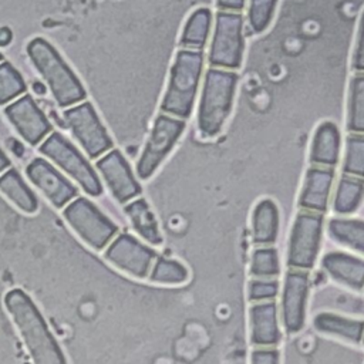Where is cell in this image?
Segmentation results:
<instances>
[{
    "instance_id": "cell-24",
    "label": "cell",
    "mask_w": 364,
    "mask_h": 364,
    "mask_svg": "<svg viewBox=\"0 0 364 364\" xmlns=\"http://www.w3.org/2000/svg\"><path fill=\"white\" fill-rule=\"evenodd\" d=\"M0 191L21 210L33 213L38 208V202L31 189L21 179L16 169H9L0 176Z\"/></svg>"
},
{
    "instance_id": "cell-20",
    "label": "cell",
    "mask_w": 364,
    "mask_h": 364,
    "mask_svg": "<svg viewBox=\"0 0 364 364\" xmlns=\"http://www.w3.org/2000/svg\"><path fill=\"white\" fill-rule=\"evenodd\" d=\"M280 226L277 205L272 199H262L252 213V237L259 246H270L276 242Z\"/></svg>"
},
{
    "instance_id": "cell-15",
    "label": "cell",
    "mask_w": 364,
    "mask_h": 364,
    "mask_svg": "<svg viewBox=\"0 0 364 364\" xmlns=\"http://www.w3.org/2000/svg\"><path fill=\"white\" fill-rule=\"evenodd\" d=\"M97 168L118 202L125 203L141 193V186L135 181L128 162L119 151L114 149L98 159Z\"/></svg>"
},
{
    "instance_id": "cell-37",
    "label": "cell",
    "mask_w": 364,
    "mask_h": 364,
    "mask_svg": "<svg viewBox=\"0 0 364 364\" xmlns=\"http://www.w3.org/2000/svg\"><path fill=\"white\" fill-rule=\"evenodd\" d=\"M11 37H13V34H11L10 28H7V27L0 28V46L1 47L9 46L10 41H11Z\"/></svg>"
},
{
    "instance_id": "cell-8",
    "label": "cell",
    "mask_w": 364,
    "mask_h": 364,
    "mask_svg": "<svg viewBox=\"0 0 364 364\" xmlns=\"http://www.w3.org/2000/svg\"><path fill=\"white\" fill-rule=\"evenodd\" d=\"M64 218L80 237L97 250L104 249L118 230L117 225L85 198H77L68 203L64 209Z\"/></svg>"
},
{
    "instance_id": "cell-11",
    "label": "cell",
    "mask_w": 364,
    "mask_h": 364,
    "mask_svg": "<svg viewBox=\"0 0 364 364\" xmlns=\"http://www.w3.org/2000/svg\"><path fill=\"white\" fill-rule=\"evenodd\" d=\"M310 290L307 270L290 269L286 273L282 291V321L287 333H297L306 323V307Z\"/></svg>"
},
{
    "instance_id": "cell-13",
    "label": "cell",
    "mask_w": 364,
    "mask_h": 364,
    "mask_svg": "<svg viewBox=\"0 0 364 364\" xmlns=\"http://www.w3.org/2000/svg\"><path fill=\"white\" fill-rule=\"evenodd\" d=\"M6 117L30 145H37L50 131L51 124L30 95H23L4 109Z\"/></svg>"
},
{
    "instance_id": "cell-5",
    "label": "cell",
    "mask_w": 364,
    "mask_h": 364,
    "mask_svg": "<svg viewBox=\"0 0 364 364\" xmlns=\"http://www.w3.org/2000/svg\"><path fill=\"white\" fill-rule=\"evenodd\" d=\"M323 213L301 209L291 226L287 246V264L290 269L309 270L314 266L323 232Z\"/></svg>"
},
{
    "instance_id": "cell-3",
    "label": "cell",
    "mask_w": 364,
    "mask_h": 364,
    "mask_svg": "<svg viewBox=\"0 0 364 364\" xmlns=\"http://www.w3.org/2000/svg\"><path fill=\"white\" fill-rule=\"evenodd\" d=\"M27 53L60 107H67L85 98V90L80 80L48 41L44 38L31 40L27 46Z\"/></svg>"
},
{
    "instance_id": "cell-40",
    "label": "cell",
    "mask_w": 364,
    "mask_h": 364,
    "mask_svg": "<svg viewBox=\"0 0 364 364\" xmlns=\"http://www.w3.org/2000/svg\"><path fill=\"white\" fill-rule=\"evenodd\" d=\"M33 88H34V91L37 92V94H44L46 92V87L41 84V82H38V81H36L34 84H33Z\"/></svg>"
},
{
    "instance_id": "cell-28",
    "label": "cell",
    "mask_w": 364,
    "mask_h": 364,
    "mask_svg": "<svg viewBox=\"0 0 364 364\" xmlns=\"http://www.w3.org/2000/svg\"><path fill=\"white\" fill-rule=\"evenodd\" d=\"M343 172L364 178V134L350 132L346 138Z\"/></svg>"
},
{
    "instance_id": "cell-27",
    "label": "cell",
    "mask_w": 364,
    "mask_h": 364,
    "mask_svg": "<svg viewBox=\"0 0 364 364\" xmlns=\"http://www.w3.org/2000/svg\"><path fill=\"white\" fill-rule=\"evenodd\" d=\"M212 14L208 9H198L191 14L181 37V46L202 48L206 44Z\"/></svg>"
},
{
    "instance_id": "cell-18",
    "label": "cell",
    "mask_w": 364,
    "mask_h": 364,
    "mask_svg": "<svg viewBox=\"0 0 364 364\" xmlns=\"http://www.w3.org/2000/svg\"><path fill=\"white\" fill-rule=\"evenodd\" d=\"M321 267L336 282L351 289H364V259L346 252H328L321 259Z\"/></svg>"
},
{
    "instance_id": "cell-6",
    "label": "cell",
    "mask_w": 364,
    "mask_h": 364,
    "mask_svg": "<svg viewBox=\"0 0 364 364\" xmlns=\"http://www.w3.org/2000/svg\"><path fill=\"white\" fill-rule=\"evenodd\" d=\"M243 17L240 11H223L216 14L215 34L209 51V63L215 68L235 70L243 57Z\"/></svg>"
},
{
    "instance_id": "cell-9",
    "label": "cell",
    "mask_w": 364,
    "mask_h": 364,
    "mask_svg": "<svg viewBox=\"0 0 364 364\" xmlns=\"http://www.w3.org/2000/svg\"><path fill=\"white\" fill-rule=\"evenodd\" d=\"M185 129V122L168 115H159L155 119L151 135L136 164V173L141 179H148L173 148L181 134Z\"/></svg>"
},
{
    "instance_id": "cell-22",
    "label": "cell",
    "mask_w": 364,
    "mask_h": 364,
    "mask_svg": "<svg viewBox=\"0 0 364 364\" xmlns=\"http://www.w3.org/2000/svg\"><path fill=\"white\" fill-rule=\"evenodd\" d=\"M364 199V178L344 173L333 196V210L338 215H350L357 210Z\"/></svg>"
},
{
    "instance_id": "cell-31",
    "label": "cell",
    "mask_w": 364,
    "mask_h": 364,
    "mask_svg": "<svg viewBox=\"0 0 364 364\" xmlns=\"http://www.w3.org/2000/svg\"><path fill=\"white\" fill-rule=\"evenodd\" d=\"M188 279V270L176 260L161 257L155 262L151 280L158 283H183Z\"/></svg>"
},
{
    "instance_id": "cell-34",
    "label": "cell",
    "mask_w": 364,
    "mask_h": 364,
    "mask_svg": "<svg viewBox=\"0 0 364 364\" xmlns=\"http://www.w3.org/2000/svg\"><path fill=\"white\" fill-rule=\"evenodd\" d=\"M351 65L355 73H364V10L360 17L358 31H357V40L355 47L353 53V61Z\"/></svg>"
},
{
    "instance_id": "cell-16",
    "label": "cell",
    "mask_w": 364,
    "mask_h": 364,
    "mask_svg": "<svg viewBox=\"0 0 364 364\" xmlns=\"http://www.w3.org/2000/svg\"><path fill=\"white\" fill-rule=\"evenodd\" d=\"M333 181L334 168L311 165L304 175L303 188L299 196V206L304 210L323 213L328 206Z\"/></svg>"
},
{
    "instance_id": "cell-17",
    "label": "cell",
    "mask_w": 364,
    "mask_h": 364,
    "mask_svg": "<svg viewBox=\"0 0 364 364\" xmlns=\"http://www.w3.org/2000/svg\"><path fill=\"white\" fill-rule=\"evenodd\" d=\"M250 340L259 347H272L279 343V311L274 300L257 301L249 310Z\"/></svg>"
},
{
    "instance_id": "cell-33",
    "label": "cell",
    "mask_w": 364,
    "mask_h": 364,
    "mask_svg": "<svg viewBox=\"0 0 364 364\" xmlns=\"http://www.w3.org/2000/svg\"><path fill=\"white\" fill-rule=\"evenodd\" d=\"M249 299L255 303L274 300L279 293V282L273 279H255L249 283Z\"/></svg>"
},
{
    "instance_id": "cell-4",
    "label": "cell",
    "mask_w": 364,
    "mask_h": 364,
    "mask_svg": "<svg viewBox=\"0 0 364 364\" xmlns=\"http://www.w3.org/2000/svg\"><path fill=\"white\" fill-rule=\"evenodd\" d=\"M202 64L203 55L200 51L181 50L176 54L171 70L169 85L161 104V109L164 112L181 118L191 115L202 73Z\"/></svg>"
},
{
    "instance_id": "cell-26",
    "label": "cell",
    "mask_w": 364,
    "mask_h": 364,
    "mask_svg": "<svg viewBox=\"0 0 364 364\" xmlns=\"http://www.w3.org/2000/svg\"><path fill=\"white\" fill-rule=\"evenodd\" d=\"M347 129L348 132L364 134V73H355L350 80Z\"/></svg>"
},
{
    "instance_id": "cell-36",
    "label": "cell",
    "mask_w": 364,
    "mask_h": 364,
    "mask_svg": "<svg viewBox=\"0 0 364 364\" xmlns=\"http://www.w3.org/2000/svg\"><path fill=\"white\" fill-rule=\"evenodd\" d=\"M245 6V0H218V7L223 11H240Z\"/></svg>"
},
{
    "instance_id": "cell-12",
    "label": "cell",
    "mask_w": 364,
    "mask_h": 364,
    "mask_svg": "<svg viewBox=\"0 0 364 364\" xmlns=\"http://www.w3.org/2000/svg\"><path fill=\"white\" fill-rule=\"evenodd\" d=\"M105 259L135 277H145L155 259L154 250L129 235H119L105 250Z\"/></svg>"
},
{
    "instance_id": "cell-29",
    "label": "cell",
    "mask_w": 364,
    "mask_h": 364,
    "mask_svg": "<svg viewBox=\"0 0 364 364\" xmlns=\"http://www.w3.org/2000/svg\"><path fill=\"white\" fill-rule=\"evenodd\" d=\"M280 273L279 253L272 246H260L253 250L250 274L257 279H272Z\"/></svg>"
},
{
    "instance_id": "cell-41",
    "label": "cell",
    "mask_w": 364,
    "mask_h": 364,
    "mask_svg": "<svg viewBox=\"0 0 364 364\" xmlns=\"http://www.w3.org/2000/svg\"><path fill=\"white\" fill-rule=\"evenodd\" d=\"M1 58H3V55H1V54H0V61H1Z\"/></svg>"
},
{
    "instance_id": "cell-2",
    "label": "cell",
    "mask_w": 364,
    "mask_h": 364,
    "mask_svg": "<svg viewBox=\"0 0 364 364\" xmlns=\"http://www.w3.org/2000/svg\"><path fill=\"white\" fill-rule=\"evenodd\" d=\"M237 74L233 70L209 68L205 75L203 90L198 109V128L202 136L218 135L230 114Z\"/></svg>"
},
{
    "instance_id": "cell-7",
    "label": "cell",
    "mask_w": 364,
    "mask_h": 364,
    "mask_svg": "<svg viewBox=\"0 0 364 364\" xmlns=\"http://www.w3.org/2000/svg\"><path fill=\"white\" fill-rule=\"evenodd\" d=\"M38 151L75 179L87 193L92 196H100L102 193V186L95 171L80 151L61 134L53 132L48 135Z\"/></svg>"
},
{
    "instance_id": "cell-1",
    "label": "cell",
    "mask_w": 364,
    "mask_h": 364,
    "mask_svg": "<svg viewBox=\"0 0 364 364\" xmlns=\"http://www.w3.org/2000/svg\"><path fill=\"white\" fill-rule=\"evenodd\" d=\"M4 304L17 326L34 364H67L33 300L20 289L4 296Z\"/></svg>"
},
{
    "instance_id": "cell-21",
    "label": "cell",
    "mask_w": 364,
    "mask_h": 364,
    "mask_svg": "<svg viewBox=\"0 0 364 364\" xmlns=\"http://www.w3.org/2000/svg\"><path fill=\"white\" fill-rule=\"evenodd\" d=\"M313 324L320 333L331 334L353 343L364 340V321L350 317H343L333 313H320L314 317Z\"/></svg>"
},
{
    "instance_id": "cell-19",
    "label": "cell",
    "mask_w": 364,
    "mask_h": 364,
    "mask_svg": "<svg viewBox=\"0 0 364 364\" xmlns=\"http://www.w3.org/2000/svg\"><path fill=\"white\" fill-rule=\"evenodd\" d=\"M341 136L338 127L331 121L321 122L313 135L310 161L313 165L334 168L340 159Z\"/></svg>"
},
{
    "instance_id": "cell-39",
    "label": "cell",
    "mask_w": 364,
    "mask_h": 364,
    "mask_svg": "<svg viewBox=\"0 0 364 364\" xmlns=\"http://www.w3.org/2000/svg\"><path fill=\"white\" fill-rule=\"evenodd\" d=\"M9 165H10V161L7 159V156L4 155V152L0 148V172H3Z\"/></svg>"
},
{
    "instance_id": "cell-38",
    "label": "cell",
    "mask_w": 364,
    "mask_h": 364,
    "mask_svg": "<svg viewBox=\"0 0 364 364\" xmlns=\"http://www.w3.org/2000/svg\"><path fill=\"white\" fill-rule=\"evenodd\" d=\"M10 144H11V151H13L17 156H23V154H24L23 145H21L18 141H16V139H10Z\"/></svg>"
},
{
    "instance_id": "cell-32",
    "label": "cell",
    "mask_w": 364,
    "mask_h": 364,
    "mask_svg": "<svg viewBox=\"0 0 364 364\" xmlns=\"http://www.w3.org/2000/svg\"><path fill=\"white\" fill-rule=\"evenodd\" d=\"M276 4L277 0H250L247 17L255 33H262L269 27Z\"/></svg>"
},
{
    "instance_id": "cell-14",
    "label": "cell",
    "mask_w": 364,
    "mask_h": 364,
    "mask_svg": "<svg viewBox=\"0 0 364 364\" xmlns=\"http://www.w3.org/2000/svg\"><path fill=\"white\" fill-rule=\"evenodd\" d=\"M26 173L43 195L57 208H63L77 195V188L44 159L34 158L27 165Z\"/></svg>"
},
{
    "instance_id": "cell-23",
    "label": "cell",
    "mask_w": 364,
    "mask_h": 364,
    "mask_svg": "<svg viewBox=\"0 0 364 364\" xmlns=\"http://www.w3.org/2000/svg\"><path fill=\"white\" fill-rule=\"evenodd\" d=\"M327 230L334 242L364 255V220L333 218L328 222Z\"/></svg>"
},
{
    "instance_id": "cell-10",
    "label": "cell",
    "mask_w": 364,
    "mask_h": 364,
    "mask_svg": "<svg viewBox=\"0 0 364 364\" xmlns=\"http://www.w3.org/2000/svg\"><path fill=\"white\" fill-rule=\"evenodd\" d=\"M64 121L88 156L98 158L112 146L111 138L90 102H82L67 109L64 112Z\"/></svg>"
},
{
    "instance_id": "cell-35",
    "label": "cell",
    "mask_w": 364,
    "mask_h": 364,
    "mask_svg": "<svg viewBox=\"0 0 364 364\" xmlns=\"http://www.w3.org/2000/svg\"><path fill=\"white\" fill-rule=\"evenodd\" d=\"M252 364H280V354L272 347H260L252 353Z\"/></svg>"
},
{
    "instance_id": "cell-25",
    "label": "cell",
    "mask_w": 364,
    "mask_h": 364,
    "mask_svg": "<svg viewBox=\"0 0 364 364\" xmlns=\"http://www.w3.org/2000/svg\"><path fill=\"white\" fill-rule=\"evenodd\" d=\"M124 210L128 215L134 229L138 232L139 236H142L145 240H148L152 245H159L162 242L154 213L151 212L149 206L144 199H136L125 205Z\"/></svg>"
},
{
    "instance_id": "cell-30",
    "label": "cell",
    "mask_w": 364,
    "mask_h": 364,
    "mask_svg": "<svg viewBox=\"0 0 364 364\" xmlns=\"http://www.w3.org/2000/svg\"><path fill=\"white\" fill-rule=\"evenodd\" d=\"M26 91L18 71L9 63L0 64V104H6Z\"/></svg>"
}]
</instances>
